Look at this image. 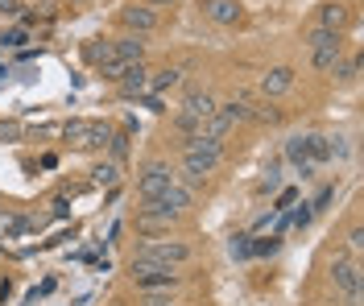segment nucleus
Instances as JSON below:
<instances>
[{"mask_svg": "<svg viewBox=\"0 0 364 306\" xmlns=\"http://www.w3.org/2000/svg\"><path fill=\"white\" fill-rule=\"evenodd\" d=\"M224 162V145L207 141V137H186L182 141V174H186V187H199L207 174H215Z\"/></svg>", "mask_w": 364, "mask_h": 306, "instance_id": "f257e3e1", "label": "nucleus"}, {"mask_svg": "<svg viewBox=\"0 0 364 306\" xmlns=\"http://www.w3.org/2000/svg\"><path fill=\"white\" fill-rule=\"evenodd\" d=\"M133 261H149V265H166V269H182L195 261V248L186 240H174V236H149L145 244H136Z\"/></svg>", "mask_w": 364, "mask_h": 306, "instance_id": "f03ea898", "label": "nucleus"}, {"mask_svg": "<svg viewBox=\"0 0 364 306\" xmlns=\"http://www.w3.org/2000/svg\"><path fill=\"white\" fill-rule=\"evenodd\" d=\"M108 137H112V124L108 120H83L75 116L63 124V141L70 149H79V153H100V149H108Z\"/></svg>", "mask_w": 364, "mask_h": 306, "instance_id": "7ed1b4c3", "label": "nucleus"}, {"mask_svg": "<svg viewBox=\"0 0 364 306\" xmlns=\"http://www.w3.org/2000/svg\"><path fill=\"white\" fill-rule=\"evenodd\" d=\"M215 95L211 92H186V99H182V108L174 112V129H178L182 137H195L199 129H203V120L215 112Z\"/></svg>", "mask_w": 364, "mask_h": 306, "instance_id": "20e7f679", "label": "nucleus"}, {"mask_svg": "<svg viewBox=\"0 0 364 306\" xmlns=\"http://www.w3.org/2000/svg\"><path fill=\"white\" fill-rule=\"evenodd\" d=\"M129 269H133V282L141 294H170V290H178L182 278L178 269H166V265H149V261H129Z\"/></svg>", "mask_w": 364, "mask_h": 306, "instance_id": "39448f33", "label": "nucleus"}, {"mask_svg": "<svg viewBox=\"0 0 364 306\" xmlns=\"http://www.w3.org/2000/svg\"><path fill=\"white\" fill-rule=\"evenodd\" d=\"M170 182H178V170L170 162H161V158H154V162L141 165V174H136V199L141 203H154Z\"/></svg>", "mask_w": 364, "mask_h": 306, "instance_id": "423d86ee", "label": "nucleus"}, {"mask_svg": "<svg viewBox=\"0 0 364 306\" xmlns=\"http://www.w3.org/2000/svg\"><path fill=\"white\" fill-rule=\"evenodd\" d=\"M116 21L124 33H136V38H149V33H158L161 29V13L158 9H149V4H136L129 0L124 9H116Z\"/></svg>", "mask_w": 364, "mask_h": 306, "instance_id": "0eeeda50", "label": "nucleus"}, {"mask_svg": "<svg viewBox=\"0 0 364 306\" xmlns=\"http://www.w3.org/2000/svg\"><path fill=\"white\" fill-rule=\"evenodd\" d=\"M327 278H331V285H336L340 294H348V298H360L364 278H360V261H356V257L336 253V257H331V269H327Z\"/></svg>", "mask_w": 364, "mask_h": 306, "instance_id": "6e6552de", "label": "nucleus"}, {"mask_svg": "<svg viewBox=\"0 0 364 306\" xmlns=\"http://www.w3.org/2000/svg\"><path fill=\"white\" fill-rule=\"evenodd\" d=\"M178 219H182V215L161 212V207H141V212H136V232H145V236H170V228H174Z\"/></svg>", "mask_w": 364, "mask_h": 306, "instance_id": "1a4fd4ad", "label": "nucleus"}, {"mask_svg": "<svg viewBox=\"0 0 364 306\" xmlns=\"http://www.w3.org/2000/svg\"><path fill=\"white\" fill-rule=\"evenodd\" d=\"M195 203V190L186 187V182H170V187L161 190L154 203H145V207H161V212H174V215H182L186 207Z\"/></svg>", "mask_w": 364, "mask_h": 306, "instance_id": "9d476101", "label": "nucleus"}, {"mask_svg": "<svg viewBox=\"0 0 364 306\" xmlns=\"http://www.w3.org/2000/svg\"><path fill=\"white\" fill-rule=\"evenodd\" d=\"M199 9H203L207 21H215V25H240L245 21L240 0H199Z\"/></svg>", "mask_w": 364, "mask_h": 306, "instance_id": "9b49d317", "label": "nucleus"}, {"mask_svg": "<svg viewBox=\"0 0 364 306\" xmlns=\"http://www.w3.org/2000/svg\"><path fill=\"white\" fill-rule=\"evenodd\" d=\"M294 83H298L294 67H269V71L261 75V99H277V95L290 92Z\"/></svg>", "mask_w": 364, "mask_h": 306, "instance_id": "f8f14e48", "label": "nucleus"}, {"mask_svg": "<svg viewBox=\"0 0 364 306\" xmlns=\"http://www.w3.org/2000/svg\"><path fill=\"white\" fill-rule=\"evenodd\" d=\"M343 62V38H336V42H327V46L311 50V67H315L318 75H336Z\"/></svg>", "mask_w": 364, "mask_h": 306, "instance_id": "ddd939ff", "label": "nucleus"}, {"mask_svg": "<svg viewBox=\"0 0 364 306\" xmlns=\"http://www.w3.org/2000/svg\"><path fill=\"white\" fill-rule=\"evenodd\" d=\"M348 21H352V13H348V4H340V0L318 4V13H315V25L318 29H331V33H343Z\"/></svg>", "mask_w": 364, "mask_h": 306, "instance_id": "4468645a", "label": "nucleus"}, {"mask_svg": "<svg viewBox=\"0 0 364 306\" xmlns=\"http://www.w3.org/2000/svg\"><path fill=\"white\" fill-rule=\"evenodd\" d=\"M112 58H120V62H145V38H136V33L112 38Z\"/></svg>", "mask_w": 364, "mask_h": 306, "instance_id": "2eb2a0df", "label": "nucleus"}, {"mask_svg": "<svg viewBox=\"0 0 364 306\" xmlns=\"http://www.w3.org/2000/svg\"><path fill=\"white\" fill-rule=\"evenodd\" d=\"M120 174H124V162L104 158V162L91 165V187H116V182H120Z\"/></svg>", "mask_w": 364, "mask_h": 306, "instance_id": "dca6fc26", "label": "nucleus"}, {"mask_svg": "<svg viewBox=\"0 0 364 306\" xmlns=\"http://www.w3.org/2000/svg\"><path fill=\"white\" fill-rule=\"evenodd\" d=\"M108 58H112V38H87V42H83V62H87V67L100 71Z\"/></svg>", "mask_w": 364, "mask_h": 306, "instance_id": "f3484780", "label": "nucleus"}, {"mask_svg": "<svg viewBox=\"0 0 364 306\" xmlns=\"http://www.w3.org/2000/svg\"><path fill=\"white\" fill-rule=\"evenodd\" d=\"M29 232V219L17 212H0V240H17V236Z\"/></svg>", "mask_w": 364, "mask_h": 306, "instance_id": "a211bd4d", "label": "nucleus"}, {"mask_svg": "<svg viewBox=\"0 0 364 306\" xmlns=\"http://www.w3.org/2000/svg\"><path fill=\"white\" fill-rule=\"evenodd\" d=\"M145 83H149V71H145V62H136V67H133L129 75H124V79H120L116 87H120L124 95H141V92H145Z\"/></svg>", "mask_w": 364, "mask_h": 306, "instance_id": "6ab92c4d", "label": "nucleus"}, {"mask_svg": "<svg viewBox=\"0 0 364 306\" xmlns=\"http://www.w3.org/2000/svg\"><path fill=\"white\" fill-rule=\"evenodd\" d=\"M286 158H290L298 170H302V165H315L311 162V137H290V141H286Z\"/></svg>", "mask_w": 364, "mask_h": 306, "instance_id": "aec40b11", "label": "nucleus"}, {"mask_svg": "<svg viewBox=\"0 0 364 306\" xmlns=\"http://www.w3.org/2000/svg\"><path fill=\"white\" fill-rule=\"evenodd\" d=\"M178 83H182V71L166 67V71H154V75H149V83H145V87H154V95H158V92H170V87H178Z\"/></svg>", "mask_w": 364, "mask_h": 306, "instance_id": "412c9836", "label": "nucleus"}, {"mask_svg": "<svg viewBox=\"0 0 364 306\" xmlns=\"http://www.w3.org/2000/svg\"><path fill=\"white\" fill-rule=\"evenodd\" d=\"M249 120H257V124H277L282 112L273 108L269 99H257V104H249Z\"/></svg>", "mask_w": 364, "mask_h": 306, "instance_id": "4be33fe9", "label": "nucleus"}, {"mask_svg": "<svg viewBox=\"0 0 364 306\" xmlns=\"http://www.w3.org/2000/svg\"><path fill=\"white\" fill-rule=\"evenodd\" d=\"M336 38H343V33H331V29H318V25H311L306 29V50H318V46H327V42H336Z\"/></svg>", "mask_w": 364, "mask_h": 306, "instance_id": "5701e85b", "label": "nucleus"}, {"mask_svg": "<svg viewBox=\"0 0 364 306\" xmlns=\"http://www.w3.org/2000/svg\"><path fill=\"white\" fill-rule=\"evenodd\" d=\"M124 153H129V129L108 137V158H112V162H124Z\"/></svg>", "mask_w": 364, "mask_h": 306, "instance_id": "b1692460", "label": "nucleus"}, {"mask_svg": "<svg viewBox=\"0 0 364 306\" xmlns=\"http://www.w3.org/2000/svg\"><path fill=\"white\" fill-rule=\"evenodd\" d=\"M282 248V236H261V240H252V257H273Z\"/></svg>", "mask_w": 364, "mask_h": 306, "instance_id": "393cba45", "label": "nucleus"}, {"mask_svg": "<svg viewBox=\"0 0 364 306\" xmlns=\"http://www.w3.org/2000/svg\"><path fill=\"white\" fill-rule=\"evenodd\" d=\"M277 187H282V165L269 162V165H265V178L257 182V190H261V195H269V190H277Z\"/></svg>", "mask_w": 364, "mask_h": 306, "instance_id": "a878e982", "label": "nucleus"}, {"mask_svg": "<svg viewBox=\"0 0 364 306\" xmlns=\"http://www.w3.org/2000/svg\"><path fill=\"white\" fill-rule=\"evenodd\" d=\"M228 253H232L236 261H249V257H252V236H232Z\"/></svg>", "mask_w": 364, "mask_h": 306, "instance_id": "bb28decb", "label": "nucleus"}, {"mask_svg": "<svg viewBox=\"0 0 364 306\" xmlns=\"http://www.w3.org/2000/svg\"><path fill=\"white\" fill-rule=\"evenodd\" d=\"M343 79V83H356L360 79V54H352V58H343L340 62V71H336Z\"/></svg>", "mask_w": 364, "mask_h": 306, "instance_id": "cd10ccee", "label": "nucleus"}, {"mask_svg": "<svg viewBox=\"0 0 364 306\" xmlns=\"http://www.w3.org/2000/svg\"><path fill=\"white\" fill-rule=\"evenodd\" d=\"M360 248H364V228L356 224V228L348 232V257H356V261H360Z\"/></svg>", "mask_w": 364, "mask_h": 306, "instance_id": "c85d7f7f", "label": "nucleus"}, {"mask_svg": "<svg viewBox=\"0 0 364 306\" xmlns=\"http://www.w3.org/2000/svg\"><path fill=\"white\" fill-rule=\"evenodd\" d=\"M311 215H315V212H311V207H306V203H302V207H298V212L290 215V219H294L298 228H306V224H311Z\"/></svg>", "mask_w": 364, "mask_h": 306, "instance_id": "c756f323", "label": "nucleus"}, {"mask_svg": "<svg viewBox=\"0 0 364 306\" xmlns=\"http://www.w3.org/2000/svg\"><path fill=\"white\" fill-rule=\"evenodd\" d=\"M141 4H149V9H158V13H161V9H174L178 0H141Z\"/></svg>", "mask_w": 364, "mask_h": 306, "instance_id": "7c9ffc66", "label": "nucleus"}, {"mask_svg": "<svg viewBox=\"0 0 364 306\" xmlns=\"http://www.w3.org/2000/svg\"><path fill=\"white\" fill-rule=\"evenodd\" d=\"M0 13H21V0H0Z\"/></svg>", "mask_w": 364, "mask_h": 306, "instance_id": "2f4dec72", "label": "nucleus"}, {"mask_svg": "<svg viewBox=\"0 0 364 306\" xmlns=\"http://www.w3.org/2000/svg\"><path fill=\"white\" fill-rule=\"evenodd\" d=\"M4 42H9V46H21V42H25V29H13V33H9Z\"/></svg>", "mask_w": 364, "mask_h": 306, "instance_id": "473e14b6", "label": "nucleus"}, {"mask_svg": "<svg viewBox=\"0 0 364 306\" xmlns=\"http://www.w3.org/2000/svg\"><path fill=\"white\" fill-rule=\"evenodd\" d=\"M17 133H21L17 124H0V137H17Z\"/></svg>", "mask_w": 364, "mask_h": 306, "instance_id": "72a5a7b5", "label": "nucleus"}, {"mask_svg": "<svg viewBox=\"0 0 364 306\" xmlns=\"http://www.w3.org/2000/svg\"><path fill=\"white\" fill-rule=\"evenodd\" d=\"M141 306H174V302H161V298H145Z\"/></svg>", "mask_w": 364, "mask_h": 306, "instance_id": "f704fd0d", "label": "nucleus"}, {"mask_svg": "<svg viewBox=\"0 0 364 306\" xmlns=\"http://www.w3.org/2000/svg\"><path fill=\"white\" fill-rule=\"evenodd\" d=\"M83 4H87V0H70V9H83Z\"/></svg>", "mask_w": 364, "mask_h": 306, "instance_id": "c9c22d12", "label": "nucleus"}, {"mask_svg": "<svg viewBox=\"0 0 364 306\" xmlns=\"http://www.w3.org/2000/svg\"><path fill=\"white\" fill-rule=\"evenodd\" d=\"M348 306H364V302H360V298H348Z\"/></svg>", "mask_w": 364, "mask_h": 306, "instance_id": "e433bc0d", "label": "nucleus"}]
</instances>
